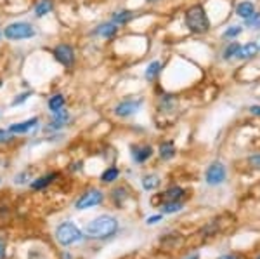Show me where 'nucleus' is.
<instances>
[{"label": "nucleus", "mask_w": 260, "mask_h": 259, "mask_svg": "<svg viewBox=\"0 0 260 259\" xmlns=\"http://www.w3.org/2000/svg\"><path fill=\"white\" fill-rule=\"evenodd\" d=\"M118 232V221L113 216H99L85 226V237L92 240H106Z\"/></svg>", "instance_id": "f257e3e1"}, {"label": "nucleus", "mask_w": 260, "mask_h": 259, "mask_svg": "<svg viewBox=\"0 0 260 259\" xmlns=\"http://www.w3.org/2000/svg\"><path fill=\"white\" fill-rule=\"evenodd\" d=\"M37 26L31 24L30 21H12L7 24L2 32V37H6L11 42H21V40H30L37 37Z\"/></svg>", "instance_id": "f03ea898"}, {"label": "nucleus", "mask_w": 260, "mask_h": 259, "mask_svg": "<svg viewBox=\"0 0 260 259\" xmlns=\"http://www.w3.org/2000/svg\"><path fill=\"white\" fill-rule=\"evenodd\" d=\"M186 26L192 33H198V35L208 33V30H210V21H208V16L205 12L203 6L196 4V6H192L186 11Z\"/></svg>", "instance_id": "7ed1b4c3"}, {"label": "nucleus", "mask_w": 260, "mask_h": 259, "mask_svg": "<svg viewBox=\"0 0 260 259\" xmlns=\"http://www.w3.org/2000/svg\"><path fill=\"white\" fill-rule=\"evenodd\" d=\"M52 56L61 66H64V68H73L75 63H77V49L71 44L59 42V44H56L52 47Z\"/></svg>", "instance_id": "20e7f679"}, {"label": "nucleus", "mask_w": 260, "mask_h": 259, "mask_svg": "<svg viewBox=\"0 0 260 259\" xmlns=\"http://www.w3.org/2000/svg\"><path fill=\"white\" fill-rule=\"evenodd\" d=\"M82 239H83L82 232L78 229L77 224L70 223V221H66V223L59 224L57 229H56V240L59 242L61 245L77 244V242H80Z\"/></svg>", "instance_id": "39448f33"}, {"label": "nucleus", "mask_w": 260, "mask_h": 259, "mask_svg": "<svg viewBox=\"0 0 260 259\" xmlns=\"http://www.w3.org/2000/svg\"><path fill=\"white\" fill-rule=\"evenodd\" d=\"M142 104H144V98H125L115 104L113 113L118 119H128V117H134L141 110Z\"/></svg>", "instance_id": "423d86ee"}, {"label": "nucleus", "mask_w": 260, "mask_h": 259, "mask_svg": "<svg viewBox=\"0 0 260 259\" xmlns=\"http://www.w3.org/2000/svg\"><path fill=\"white\" fill-rule=\"evenodd\" d=\"M103 200H104L103 191L98 190V188H90V190H87L85 193L77 200L75 209H77V211H83V209L95 207V206H99V204H103Z\"/></svg>", "instance_id": "0eeeda50"}, {"label": "nucleus", "mask_w": 260, "mask_h": 259, "mask_svg": "<svg viewBox=\"0 0 260 259\" xmlns=\"http://www.w3.org/2000/svg\"><path fill=\"white\" fill-rule=\"evenodd\" d=\"M118 32H120L118 24H115L113 21H104V23L98 24V26H95L94 30L90 32V35L98 37V39L110 40V39H115V37L118 35Z\"/></svg>", "instance_id": "6e6552de"}, {"label": "nucleus", "mask_w": 260, "mask_h": 259, "mask_svg": "<svg viewBox=\"0 0 260 259\" xmlns=\"http://www.w3.org/2000/svg\"><path fill=\"white\" fill-rule=\"evenodd\" d=\"M40 125V119L39 117H31L28 120H23V122H14L7 127V131L14 136H19V134H26V132L33 131V129H39Z\"/></svg>", "instance_id": "1a4fd4ad"}, {"label": "nucleus", "mask_w": 260, "mask_h": 259, "mask_svg": "<svg viewBox=\"0 0 260 259\" xmlns=\"http://www.w3.org/2000/svg\"><path fill=\"white\" fill-rule=\"evenodd\" d=\"M225 167L220 164V162H213L210 167L207 169V183L208 185H220V183L225 181Z\"/></svg>", "instance_id": "9d476101"}, {"label": "nucleus", "mask_w": 260, "mask_h": 259, "mask_svg": "<svg viewBox=\"0 0 260 259\" xmlns=\"http://www.w3.org/2000/svg\"><path fill=\"white\" fill-rule=\"evenodd\" d=\"M130 155H132L134 162L137 164H144L153 157V148L149 145H134L130 146Z\"/></svg>", "instance_id": "9b49d317"}, {"label": "nucleus", "mask_w": 260, "mask_h": 259, "mask_svg": "<svg viewBox=\"0 0 260 259\" xmlns=\"http://www.w3.org/2000/svg\"><path fill=\"white\" fill-rule=\"evenodd\" d=\"M54 7H56L54 0H39V2L35 4V7H33V16H35L37 19H42L47 14H50V12L54 11Z\"/></svg>", "instance_id": "f8f14e48"}, {"label": "nucleus", "mask_w": 260, "mask_h": 259, "mask_svg": "<svg viewBox=\"0 0 260 259\" xmlns=\"http://www.w3.org/2000/svg\"><path fill=\"white\" fill-rule=\"evenodd\" d=\"M137 14L134 11H128V9H123V11H116L113 12L111 16V21L115 24H118V26H121V24H128L132 19H136Z\"/></svg>", "instance_id": "ddd939ff"}, {"label": "nucleus", "mask_w": 260, "mask_h": 259, "mask_svg": "<svg viewBox=\"0 0 260 259\" xmlns=\"http://www.w3.org/2000/svg\"><path fill=\"white\" fill-rule=\"evenodd\" d=\"M57 178H59V174L57 172H49V174H45V176L33 179V181L30 183V186H31V190H44V188H47L52 181H56Z\"/></svg>", "instance_id": "4468645a"}, {"label": "nucleus", "mask_w": 260, "mask_h": 259, "mask_svg": "<svg viewBox=\"0 0 260 259\" xmlns=\"http://www.w3.org/2000/svg\"><path fill=\"white\" fill-rule=\"evenodd\" d=\"M47 108L50 110V113H54V111H59L61 108H66V96L62 93L52 94L47 99Z\"/></svg>", "instance_id": "2eb2a0df"}, {"label": "nucleus", "mask_w": 260, "mask_h": 259, "mask_svg": "<svg viewBox=\"0 0 260 259\" xmlns=\"http://www.w3.org/2000/svg\"><path fill=\"white\" fill-rule=\"evenodd\" d=\"M177 108V99L175 96H170V94H165L160 98V111L161 113H170Z\"/></svg>", "instance_id": "dca6fc26"}, {"label": "nucleus", "mask_w": 260, "mask_h": 259, "mask_svg": "<svg viewBox=\"0 0 260 259\" xmlns=\"http://www.w3.org/2000/svg\"><path fill=\"white\" fill-rule=\"evenodd\" d=\"M160 73H161V63L160 61H153V63H149L148 68H146L144 77H146V80L153 82V80H156Z\"/></svg>", "instance_id": "f3484780"}, {"label": "nucleus", "mask_w": 260, "mask_h": 259, "mask_svg": "<svg viewBox=\"0 0 260 259\" xmlns=\"http://www.w3.org/2000/svg\"><path fill=\"white\" fill-rule=\"evenodd\" d=\"M158 153H160L161 160H170V158H174V155H175V145L172 143V141H165V143L160 145Z\"/></svg>", "instance_id": "a211bd4d"}, {"label": "nucleus", "mask_w": 260, "mask_h": 259, "mask_svg": "<svg viewBox=\"0 0 260 259\" xmlns=\"http://www.w3.org/2000/svg\"><path fill=\"white\" fill-rule=\"evenodd\" d=\"M118 178H120V169H118V167H108V169H104L103 174H101V181L106 183V185L115 183Z\"/></svg>", "instance_id": "6ab92c4d"}, {"label": "nucleus", "mask_w": 260, "mask_h": 259, "mask_svg": "<svg viewBox=\"0 0 260 259\" xmlns=\"http://www.w3.org/2000/svg\"><path fill=\"white\" fill-rule=\"evenodd\" d=\"M257 51H258L257 44H246L245 47H240L236 57H241V60H250V57H253L255 54H257Z\"/></svg>", "instance_id": "aec40b11"}, {"label": "nucleus", "mask_w": 260, "mask_h": 259, "mask_svg": "<svg viewBox=\"0 0 260 259\" xmlns=\"http://www.w3.org/2000/svg\"><path fill=\"white\" fill-rule=\"evenodd\" d=\"M184 195V190L180 186H172L170 190H167L165 193H163V198L167 200V202H179V198Z\"/></svg>", "instance_id": "412c9836"}, {"label": "nucleus", "mask_w": 260, "mask_h": 259, "mask_svg": "<svg viewBox=\"0 0 260 259\" xmlns=\"http://www.w3.org/2000/svg\"><path fill=\"white\" fill-rule=\"evenodd\" d=\"M253 12H255V9H253V4H251V2H241L240 6L236 7V14L240 16V18H243V19L250 18Z\"/></svg>", "instance_id": "4be33fe9"}, {"label": "nucleus", "mask_w": 260, "mask_h": 259, "mask_svg": "<svg viewBox=\"0 0 260 259\" xmlns=\"http://www.w3.org/2000/svg\"><path fill=\"white\" fill-rule=\"evenodd\" d=\"M158 185H160V179H158L156 174H148V176L142 178V188H144V190L151 191V190H154Z\"/></svg>", "instance_id": "5701e85b"}, {"label": "nucleus", "mask_w": 260, "mask_h": 259, "mask_svg": "<svg viewBox=\"0 0 260 259\" xmlns=\"http://www.w3.org/2000/svg\"><path fill=\"white\" fill-rule=\"evenodd\" d=\"M33 96V91H24V93H19L14 96V99L11 101V106L16 108V106H21V104H24Z\"/></svg>", "instance_id": "b1692460"}, {"label": "nucleus", "mask_w": 260, "mask_h": 259, "mask_svg": "<svg viewBox=\"0 0 260 259\" xmlns=\"http://www.w3.org/2000/svg\"><path fill=\"white\" fill-rule=\"evenodd\" d=\"M52 120H56V122H62V124H70L71 122V115H70V111L66 110V108H61L59 111H54V113H52Z\"/></svg>", "instance_id": "393cba45"}, {"label": "nucleus", "mask_w": 260, "mask_h": 259, "mask_svg": "<svg viewBox=\"0 0 260 259\" xmlns=\"http://www.w3.org/2000/svg\"><path fill=\"white\" fill-rule=\"evenodd\" d=\"M66 127H68V124H62V122H56V120H52V122L47 124L44 127V132H45V134H50V132H54V134H56V132H61L62 129H66Z\"/></svg>", "instance_id": "a878e982"}, {"label": "nucleus", "mask_w": 260, "mask_h": 259, "mask_svg": "<svg viewBox=\"0 0 260 259\" xmlns=\"http://www.w3.org/2000/svg\"><path fill=\"white\" fill-rule=\"evenodd\" d=\"M240 47H241V45L238 44V42H231L228 47H225V51H224V60H231V57L236 56L238 51H240Z\"/></svg>", "instance_id": "bb28decb"}, {"label": "nucleus", "mask_w": 260, "mask_h": 259, "mask_svg": "<svg viewBox=\"0 0 260 259\" xmlns=\"http://www.w3.org/2000/svg\"><path fill=\"white\" fill-rule=\"evenodd\" d=\"M28 181H31V170H23V172L14 176L16 185H24V183H28Z\"/></svg>", "instance_id": "cd10ccee"}, {"label": "nucleus", "mask_w": 260, "mask_h": 259, "mask_svg": "<svg viewBox=\"0 0 260 259\" xmlns=\"http://www.w3.org/2000/svg\"><path fill=\"white\" fill-rule=\"evenodd\" d=\"M180 209H182V204L180 202H167L163 206V212L165 214H174V212H179Z\"/></svg>", "instance_id": "c85d7f7f"}, {"label": "nucleus", "mask_w": 260, "mask_h": 259, "mask_svg": "<svg viewBox=\"0 0 260 259\" xmlns=\"http://www.w3.org/2000/svg\"><path fill=\"white\" fill-rule=\"evenodd\" d=\"M111 195L116 204H121L125 198H127V190H125V188H116V190H113Z\"/></svg>", "instance_id": "c756f323"}, {"label": "nucleus", "mask_w": 260, "mask_h": 259, "mask_svg": "<svg viewBox=\"0 0 260 259\" xmlns=\"http://www.w3.org/2000/svg\"><path fill=\"white\" fill-rule=\"evenodd\" d=\"M246 24H248L250 28L260 30V14H257V12H253V14L250 16V18H246Z\"/></svg>", "instance_id": "7c9ffc66"}, {"label": "nucleus", "mask_w": 260, "mask_h": 259, "mask_svg": "<svg viewBox=\"0 0 260 259\" xmlns=\"http://www.w3.org/2000/svg\"><path fill=\"white\" fill-rule=\"evenodd\" d=\"M12 139H14V134H11L7 129H0V145L11 143Z\"/></svg>", "instance_id": "2f4dec72"}, {"label": "nucleus", "mask_w": 260, "mask_h": 259, "mask_svg": "<svg viewBox=\"0 0 260 259\" xmlns=\"http://www.w3.org/2000/svg\"><path fill=\"white\" fill-rule=\"evenodd\" d=\"M241 33V26H229V30H225L224 37L225 39H233V37H238Z\"/></svg>", "instance_id": "473e14b6"}, {"label": "nucleus", "mask_w": 260, "mask_h": 259, "mask_svg": "<svg viewBox=\"0 0 260 259\" xmlns=\"http://www.w3.org/2000/svg\"><path fill=\"white\" fill-rule=\"evenodd\" d=\"M6 256V237H0V259Z\"/></svg>", "instance_id": "72a5a7b5"}, {"label": "nucleus", "mask_w": 260, "mask_h": 259, "mask_svg": "<svg viewBox=\"0 0 260 259\" xmlns=\"http://www.w3.org/2000/svg\"><path fill=\"white\" fill-rule=\"evenodd\" d=\"M250 164L255 167V169H260V155H253L250 157Z\"/></svg>", "instance_id": "f704fd0d"}, {"label": "nucleus", "mask_w": 260, "mask_h": 259, "mask_svg": "<svg viewBox=\"0 0 260 259\" xmlns=\"http://www.w3.org/2000/svg\"><path fill=\"white\" fill-rule=\"evenodd\" d=\"M160 219H161V216L156 214V216H153V218L148 219V224H153V223H156V221H160Z\"/></svg>", "instance_id": "c9c22d12"}, {"label": "nucleus", "mask_w": 260, "mask_h": 259, "mask_svg": "<svg viewBox=\"0 0 260 259\" xmlns=\"http://www.w3.org/2000/svg\"><path fill=\"white\" fill-rule=\"evenodd\" d=\"M250 111H251L253 115H260V106H251V108H250Z\"/></svg>", "instance_id": "e433bc0d"}, {"label": "nucleus", "mask_w": 260, "mask_h": 259, "mask_svg": "<svg viewBox=\"0 0 260 259\" xmlns=\"http://www.w3.org/2000/svg\"><path fill=\"white\" fill-rule=\"evenodd\" d=\"M219 259H240V257H236V256H231V254H225V256H222Z\"/></svg>", "instance_id": "4c0bfd02"}, {"label": "nucleus", "mask_w": 260, "mask_h": 259, "mask_svg": "<svg viewBox=\"0 0 260 259\" xmlns=\"http://www.w3.org/2000/svg\"><path fill=\"white\" fill-rule=\"evenodd\" d=\"M184 259H200V254H192L189 257H184Z\"/></svg>", "instance_id": "58836bf2"}, {"label": "nucleus", "mask_w": 260, "mask_h": 259, "mask_svg": "<svg viewBox=\"0 0 260 259\" xmlns=\"http://www.w3.org/2000/svg\"><path fill=\"white\" fill-rule=\"evenodd\" d=\"M2 87H4V78L0 77V89H2Z\"/></svg>", "instance_id": "ea45409f"}, {"label": "nucleus", "mask_w": 260, "mask_h": 259, "mask_svg": "<svg viewBox=\"0 0 260 259\" xmlns=\"http://www.w3.org/2000/svg\"><path fill=\"white\" fill-rule=\"evenodd\" d=\"M64 259H70V254H64Z\"/></svg>", "instance_id": "a19ab883"}, {"label": "nucleus", "mask_w": 260, "mask_h": 259, "mask_svg": "<svg viewBox=\"0 0 260 259\" xmlns=\"http://www.w3.org/2000/svg\"><path fill=\"white\" fill-rule=\"evenodd\" d=\"M146 2H156V0H146Z\"/></svg>", "instance_id": "79ce46f5"}, {"label": "nucleus", "mask_w": 260, "mask_h": 259, "mask_svg": "<svg viewBox=\"0 0 260 259\" xmlns=\"http://www.w3.org/2000/svg\"><path fill=\"white\" fill-rule=\"evenodd\" d=\"M0 39H2V30H0Z\"/></svg>", "instance_id": "37998d69"}, {"label": "nucleus", "mask_w": 260, "mask_h": 259, "mask_svg": "<svg viewBox=\"0 0 260 259\" xmlns=\"http://www.w3.org/2000/svg\"><path fill=\"white\" fill-rule=\"evenodd\" d=\"M257 259H260V256H258V257H257Z\"/></svg>", "instance_id": "c03bdc74"}, {"label": "nucleus", "mask_w": 260, "mask_h": 259, "mask_svg": "<svg viewBox=\"0 0 260 259\" xmlns=\"http://www.w3.org/2000/svg\"><path fill=\"white\" fill-rule=\"evenodd\" d=\"M0 181H2V179H0Z\"/></svg>", "instance_id": "a18cd8bd"}]
</instances>
